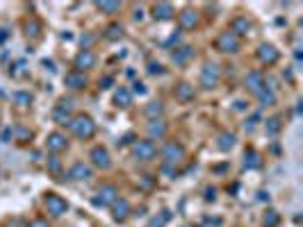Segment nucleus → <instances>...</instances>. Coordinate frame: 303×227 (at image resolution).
I'll list each match as a JSON object with an SVG mask.
<instances>
[{
  "label": "nucleus",
  "mask_w": 303,
  "mask_h": 227,
  "mask_svg": "<svg viewBox=\"0 0 303 227\" xmlns=\"http://www.w3.org/2000/svg\"><path fill=\"white\" fill-rule=\"evenodd\" d=\"M27 227H48V223H46V221H41V218H37V221H32Z\"/></svg>",
  "instance_id": "40"
},
{
  "label": "nucleus",
  "mask_w": 303,
  "mask_h": 227,
  "mask_svg": "<svg viewBox=\"0 0 303 227\" xmlns=\"http://www.w3.org/2000/svg\"><path fill=\"white\" fill-rule=\"evenodd\" d=\"M25 30H27V34H39L37 30H39V23L37 21H32V23H27L25 25Z\"/></svg>",
  "instance_id": "36"
},
{
  "label": "nucleus",
  "mask_w": 303,
  "mask_h": 227,
  "mask_svg": "<svg viewBox=\"0 0 303 227\" xmlns=\"http://www.w3.org/2000/svg\"><path fill=\"white\" fill-rule=\"evenodd\" d=\"M148 73H151V75H162V73H164V68H162V64L151 62V64H148Z\"/></svg>",
  "instance_id": "35"
},
{
  "label": "nucleus",
  "mask_w": 303,
  "mask_h": 227,
  "mask_svg": "<svg viewBox=\"0 0 303 227\" xmlns=\"http://www.w3.org/2000/svg\"><path fill=\"white\" fill-rule=\"evenodd\" d=\"M191 55H194V48L191 45H183V48H178V50L173 52V64H178V66H183V64H187L191 59Z\"/></svg>",
  "instance_id": "19"
},
{
  "label": "nucleus",
  "mask_w": 303,
  "mask_h": 227,
  "mask_svg": "<svg viewBox=\"0 0 303 227\" xmlns=\"http://www.w3.org/2000/svg\"><path fill=\"white\" fill-rule=\"evenodd\" d=\"M244 166H246V168H260V166H262L260 155H257L256 150H246V155H244Z\"/></svg>",
  "instance_id": "23"
},
{
  "label": "nucleus",
  "mask_w": 303,
  "mask_h": 227,
  "mask_svg": "<svg viewBox=\"0 0 303 227\" xmlns=\"http://www.w3.org/2000/svg\"><path fill=\"white\" fill-rule=\"evenodd\" d=\"M176 98H178L180 103H189V100H194V86L191 84H180L178 89H176Z\"/></svg>",
  "instance_id": "22"
},
{
  "label": "nucleus",
  "mask_w": 303,
  "mask_h": 227,
  "mask_svg": "<svg viewBox=\"0 0 303 227\" xmlns=\"http://www.w3.org/2000/svg\"><path fill=\"white\" fill-rule=\"evenodd\" d=\"M105 37H107V39H112V41L121 39V37H123V27H121V25H110V27H107Z\"/></svg>",
  "instance_id": "30"
},
{
  "label": "nucleus",
  "mask_w": 303,
  "mask_h": 227,
  "mask_svg": "<svg viewBox=\"0 0 303 227\" xmlns=\"http://www.w3.org/2000/svg\"><path fill=\"white\" fill-rule=\"evenodd\" d=\"M46 145L50 152H62V150L69 148V141H66V136L62 132H53V134H48Z\"/></svg>",
  "instance_id": "10"
},
{
  "label": "nucleus",
  "mask_w": 303,
  "mask_h": 227,
  "mask_svg": "<svg viewBox=\"0 0 303 227\" xmlns=\"http://www.w3.org/2000/svg\"><path fill=\"white\" fill-rule=\"evenodd\" d=\"M130 103H132V96H130V91L128 89H119L117 93H114V104L117 107H130Z\"/></svg>",
  "instance_id": "21"
},
{
  "label": "nucleus",
  "mask_w": 303,
  "mask_h": 227,
  "mask_svg": "<svg viewBox=\"0 0 303 227\" xmlns=\"http://www.w3.org/2000/svg\"><path fill=\"white\" fill-rule=\"evenodd\" d=\"M110 84H112V78H103V80H100V89H110Z\"/></svg>",
  "instance_id": "42"
},
{
  "label": "nucleus",
  "mask_w": 303,
  "mask_h": 227,
  "mask_svg": "<svg viewBox=\"0 0 303 227\" xmlns=\"http://www.w3.org/2000/svg\"><path fill=\"white\" fill-rule=\"evenodd\" d=\"M69 127H71V132L75 136H80V139H92L93 134H96V123H93L92 116H75L71 118V123H69Z\"/></svg>",
  "instance_id": "1"
},
{
  "label": "nucleus",
  "mask_w": 303,
  "mask_h": 227,
  "mask_svg": "<svg viewBox=\"0 0 303 227\" xmlns=\"http://www.w3.org/2000/svg\"><path fill=\"white\" fill-rule=\"evenodd\" d=\"M132 155H135V159H139V162H151V159H155V155H158V148H155V143L153 141H137L135 145H132Z\"/></svg>",
  "instance_id": "4"
},
{
  "label": "nucleus",
  "mask_w": 303,
  "mask_h": 227,
  "mask_svg": "<svg viewBox=\"0 0 303 227\" xmlns=\"http://www.w3.org/2000/svg\"><path fill=\"white\" fill-rule=\"evenodd\" d=\"M53 121H55V123H60V125H69V123H71V114L57 107V109L53 111Z\"/></svg>",
  "instance_id": "26"
},
{
  "label": "nucleus",
  "mask_w": 303,
  "mask_h": 227,
  "mask_svg": "<svg viewBox=\"0 0 303 227\" xmlns=\"http://www.w3.org/2000/svg\"><path fill=\"white\" fill-rule=\"evenodd\" d=\"M257 100H260V107H269V104L276 103V93L271 89H262L257 93Z\"/></svg>",
  "instance_id": "24"
},
{
  "label": "nucleus",
  "mask_w": 303,
  "mask_h": 227,
  "mask_svg": "<svg viewBox=\"0 0 303 227\" xmlns=\"http://www.w3.org/2000/svg\"><path fill=\"white\" fill-rule=\"evenodd\" d=\"M235 109L244 111V109H246V103H244V100H237V103H235Z\"/></svg>",
  "instance_id": "44"
},
{
  "label": "nucleus",
  "mask_w": 303,
  "mask_h": 227,
  "mask_svg": "<svg viewBox=\"0 0 303 227\" xmlns=\"http://www.w3.org/2000/svg\"><path fill=\"white\" fill-rule=\"evenodd\" d=\"M141 184H144L146 188H151V186H153V177H151V175H144V180H141Z\"/></svg>",
  "instance_id": "43"
},
{
  "label": "nucleus",
  "mask_w": 303,
  "mask_h": 227,
  "mask_svg": "<svg viewBox=\"0 0 303 227\" xmlns=\"http://www.w3.org/2000/svg\"><path fill=\"white\" fill-rule=\"evenodd\" d=\"M132 86H135V93H139V96H144V93H146L144 82H135V84H132Z\"/></svg>",
  "instance_id": "38"
},
{
  "label": "nucleus",
  "mask_w": 303,
  "mask_h": 227,
  "mask_svg": "<svg viewBox=\"0 0 303 227\" xmlns=\"http://www.w3.org/2000/svg\"><path fill=\"white\" fill-rule=\"evenodd\" d=\"M162 159H164V166H176L185 159V148L176 141H169L162 148Z\"/></svg>",
  "instance_id": "2"
},
{
  "label": "nucleus",
  "mask_w": 303,
  "mask_h": 227,
  "mask_svg": "<svg viewBox=\"0 0 303 227\" xmlns=\"http://www.w3.org/2000/svg\"><path fill=\"white\" fill-rule=\"evenodd\" d=\"M14 132H16L21 139H30V136H32V134H30V130H25V127H16Z\"/></svg>",
  "instance_id": "37"
},
{
  "label": "nucleus",
  "mask_w": 303,
  "mask_h": 227,
  "mask_svg": "<svg viewBox=\"0 0 303 227\" xmlns=\"http://www.w3.org/2000/svg\"><path fill=\"white\" fill-rule=\"evenodd\" d=\"M14 100H16L19 104H30L32 103V96L25 93V91H19V93H14Z\"/></svg>",
  "instance_id": "33"
},
{
  "label": "nucleus",
  "mask_w": 303,
  "mask_h": 227,
  "mask_svg": "<svg viewBox=\"0 0 303 227\" xmlns=\"http://www.w3.org/2000/svg\"><path fill=\"white\" fill-rule=\"evenodd\" d=\"M228 32H233L235 37H246V34L251 32V21L249 19H244V16H237V19H233V23H231V30Z\"/></svg>",
  "instance_id": "13"
},
{
  "label": "nucleus",
  "mask_w": 303,
  "mask_h": 227,
  "mask_svg": "<svg viewBox=\"0 0 303 227\" xmlns=\"http://www.w3.org/2000/svg\"><path fill=\"white\" fill-rule=\"evenodd\" d=\"M64 84L69 86V89H73V91L85 89V86H87V75H85V73H80V71H71V73H66Z\"/></svg>",
  "instance_id": "9"
},
{
  "label": "nucleus",
  "mask_w": 303,
  "mask_h": 227,
  "mask_svg": "<svg viewBox=\"0 0 303 227\" xmlns=\"http://www.w3.org/2000/svg\"><path fill=\"white\" fill-rule=\"evenodd\" d=\"M148 134H151V136H158V139H162V136L166 134V125L162 123V121H153V123L148 125Z\"/></svg>",
  "instance_id": "25"
},
{
  "label": "nucleus",
  "mask_w": 303,
  "mask_h": 227,
  "mask_svg": "<svg viewBox=\"0 0 303 227\" xmlns=\"http://www.w3.org/2000/svg\"><path fill=\"white\" fill-rule=\"evenodd\" d=\"M217 141H219L217 143L219 150H233L235 148V143H237V136L231 134V132H224V134H219Z\"/></svg>",
  "instance_id": "20"
},
{
  "label": "nucleus",
  "mask_w": 303,
  "mask_h": 227,
  "mask_svg": "<svg viewBox=\"0 0 303 227\" xmlns=\"http://www.w3.org/2000/svg\"><path fill=\"white\" fill-rule=\"evenodd\" d=\"M119 198V188L114 184H103L98 188V195L93 198V205L96 207H112V202Z\"/></svg>",
  "instance_id": "3"
},
{
  "label": "nucleus",
  "mask_w": 303,
  "mask_h": 227,
  "mask_svg": "<svg viewBox=\"0 0 303 227\" xmlns=\"http://www.w3.org/2000/svg\"><path fill=\"white\" fill-rule=\"evenodd\" d=\"M162 173L169 177H176V170H173V166H162Z\"/></svg>",
  "instance_id": "39"
},
{
  "label": "nucleus",
  "mask_w": 303,
  "mask_h": 227,
  "mask_svg": "<svg viewBox=\"0 0 303 227\" xmlns=\"http://www.w3.org/2000/svg\"><path fill=\"white\" fill-rule=\"evenodd\" d=\"M166 221H169V211H162L160 216H155V218H151V223H148V227H164Z\"/></svg>",
  "instance_id": "29"
},
{
  "label": "nucleus",
  "mask_w": 303,
  "mask_h": 227,
  "mask_svg": "<svg viewBox=\"0 0 303 227\" xmlns=\"http://www.w3.org/2000/svg\"><path fill=\"white\" fill-rule=\"evenodd\" d=\"M93 64H96V57H93L92 50H80L78 57H75V71H85V68H93Z\"/></svg>",
  "instance_id": "14"
},
{
  "label": "nucleus",
  "mask_w": 303,
  "mask_h": 227,
  "mask_svg": "<svg viewBox=\"0 0 303 227\" xmlns=\"http://www.w3.org/2000/svg\"><path fill=\"white\" fill-rule=\"evenodd\" d=\"M217 188H208V191H205V200H214V198H217Z\"/></svg>",
  "instance_id": "41"
},
{
  "label": "nucleus",
  "mask_w": 303,
  "mask_h": 227,
  "mask_svg": "<svg viewBox=\"0 0 303 227\" xmlns=\"http://www.w3.org/2000/svg\"><path fill=\"white\" fill-rule=\"evenodd\" d=\"M217 48L221 52H237L239 50V39L233 32H221L217 39Z\"/></svg>",
  "instance_id": "7"
},
{
  "label": "nucleus",
  "mask_w": 303,
  "mask_h": 227,
  "mask_svg": "<svg viewBox=\"0 0 303 227\" xmlns=\"http://www.w3.org/2000/svg\"><path fill=\"white\" fill-rule=\"evenodd\" d=\"M246 89L253 91V93H260V91L264 89V80H262V73L260 71H251L249 75H246Z\"/></svg>",
  "instance_id": "16"
},
{
  "label": "nucleus",
  "mask_w": 303,
  "mask_h": 227,
  "mask_svg": "<svg viewBox=\"0 0 303 227\" xmlns=\"http://www.w3.org/2000/svg\"><path fill=\"white\" fill-rule=\"evenodd\" d=\"M69 177L75 182H82V180H89L92 177V166H87L85 162H75L69 170Z\"/></svg>",
  "instance_id": "11"
},
{
  "label": "nucleus",
  "mask_w": 303,
  "mask_h": 227,
  "mask_svg": "<svg viewBox=\"0 0 303 227\" xmlns=\"http://www.w3.org/2000/svg\"><path fill=\"white\" fill-rule=\"evenodd\" d=\"M173 16V7L169 2H158V5L153 7V19L158 21H169Z\"/></svg>",
  "instance_id": "18"
},
{
  "label": "nucleus",
  "mask_w": 303,
  "mask_h": 227,
  "mask_svg": "<svg viewBox=\"0 0 303 227\" xmlns=\"http://www.w3.org/2000/svg\"><path fill=\"white\" fill-rule=\"evenodd\" d=\"M280 221V216L278 211H269V214L264 216V227H276V223Z\"/></svg>",
  "instance_id": "32"
},
{
  "label": "nucleus",
  "mask_w": 303,
  "mask_h": 227,
  "mask_svg": "<svg viewBox=\"0 0 303 227\" xmlns=\"http://www.w3.org/2000/svg\"><path fill=\"white\" fill-rule=\"evenodd\" d=\"M146 114H148L151 118L160 116V114H162V103H151L148 107H146Z\"/></svg>",
  "instance_id": "31"
},
{
  "label": "nucleus",
  "mask_w": 303,
  "mask_h": 227,
  "mask_svg": "<svg viewBox=\"0 0 303 227\" xmlns=\"http://www.w3.org/2000/svg\"><path fill=\"white\" fill-rule=\"evenodd\" d=\"M48 170H50V173H55V175L62 170V162L57 159V157H50V159H48Z\"/></svg>",
  "instance_id": "34"
},
{
  "label": "nucleus",
  "mask_w": 303,
  "mask_h": 227,
  "mask_svg": "<svg viewBox=\"0 0 303 227\" xmlns=\"http://www.w3.org/2000/svg\"><path fill=\"white\" fill-rule=\"evenodd\" d=\"M219 78H221V73H219V66L217 64H208L201 73V86L203 89H214L219 84Z\"/></svg>",
  "instance_id": "6"
},
{
  "label": "nucleus",
  "mask_w": 303,
  "mask_h": 227,
  "mask_svg": "<svg viewBox=\"0 0 303 227\" xmlns=\"http://www.w3.org/2000/svg\"><path fill=\"white\" fill-rule=\"evenodd\" d=\"M89 157H92V164L93 166H98V168H110V166H112L110 152H107V148H103V145H96Z\"/></svg>",
  "instance_id": "8"
},
{
  "label": "nucleus",
  "mask_w": 303,
  "mask_h": 227,
  "mask_svg": "<svg viewBox=\"0 0 303 227\" xmlns=\"http://www.w3.org/2000/svg\"><path fill=\"white\" fill-rule=\"evenodd\" d=\"M92 41H93V37H82V45H89V43H92Z\"/></svg>",
  "instance_id": "45"
},
{
  "label": "nucleus",
  "mask_w": 303,
  "mask_h": 227,
  "mask_svg": "<svg viewBox=\"0 0 303 227\" xmlns=\"http://www.w3.org/2000/svg\"><path fill=\"white\" fill-rule=\"evenodd\" d=\"M257 57H260L262 64H276L278 57H280V52H278L271 43H262L260 45V50H257Z\"/></svg>",
  "instance_id": "12"
},
{
  "label": "nucleus",
  "mask_w": 303,
  "mask_h": 227,
  "mask_svg": "<svg viewBox=\"0 0 303 227\" xmlns=\"http://www.w3.org/2000/svg\"><path fill=\"white\" fill-rule=\"evenodd\" d=\"M128 211H130V205L125 198H117L112 202V218L114 221H125L128 218Z\"/></svg>",
  "instance_id": "15"
},
{
  "label": "nucleus",
  "mask_w": 303,
  "mask_h": 227,
  "mask_svg": "<svg viewBox=\"0 0 303 227\" xmlns=\"http://www.w3.org/2000/svg\"><path fill=\"white\" fill-rule=\"evenodd\" d=\"M178 21H180V27H183V30H194V27L198 25V16H196L194 9H185V12H180Z\"/></svg>",
  "instance_id": "17"
},
{
  "label": "nucleus",
  "mask_w": 303,
  "mask_h": 227,
  "mask_svg": "<svg viewBox=\"0 0 303 227\" xmlns=\"http://www.w3.org/2000/svg\"><path fill=\"white\" fill-rule=\"evenodd\" d=\"M96 7L105 14H117L121 9V2H96Z\"/></svg>",
  "instance_id": "27"
},
{
  "label": "nucleus",
  "mask_w": 303,
  "mask_h": 227,
  "mask_svg": "<svg viewBox=\"0 0 303 227\" xmlns=\"http://www.w3.org/2000/svg\"><path fill=\"white\" fill-rule=\"evenodd\" d=\"M44 205H46V211H48V214H50V216H57V218H60V216H64L66 211H69V202H66L64 198H60L57 193H48Z\"/></svg>",
  "instance_id": "5"
},
{
  "label": "nucleus",
  "mask_w": 303,
  "mask_h": 227,
  "mask_svg": "<svg viewBox=\"0 0 303 227\" xmlns=\"http://www.w3.org/2000/svg\"><path fill=\"white\" fill-rule=\"evenodd\" d=\"M278 132H280V118H278V116L269 118V121H267V134L276 136Z\"/></svg>",
  "instance_id": "28"
}]
</instances>
